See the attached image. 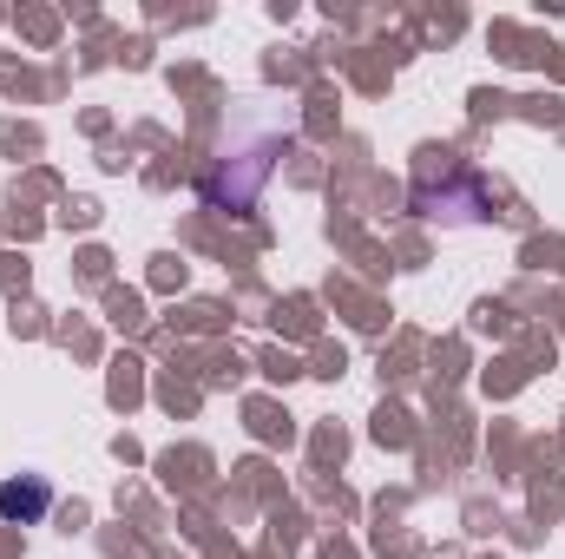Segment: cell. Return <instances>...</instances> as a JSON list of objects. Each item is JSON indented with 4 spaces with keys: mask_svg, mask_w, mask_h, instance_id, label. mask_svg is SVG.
I'll return each instance as SVG.
<instances>
[{
    "mask_svg": "<svg viewBox=\"0 0 565 559\" xmlns=\"http://www.w3.org/2000/svg\"><path fill=\"white\" fill-rule=\"evenodd\" d=\"M46 507H53V487H46V481H26V487L7 481V487H0V514H7V520H40Z\"/></svg>",
    "mask_w": 565,
    "mask_h": 559,
    "instance_id": "6da1fadb",
    "label": "cell"
}]
</instances>
